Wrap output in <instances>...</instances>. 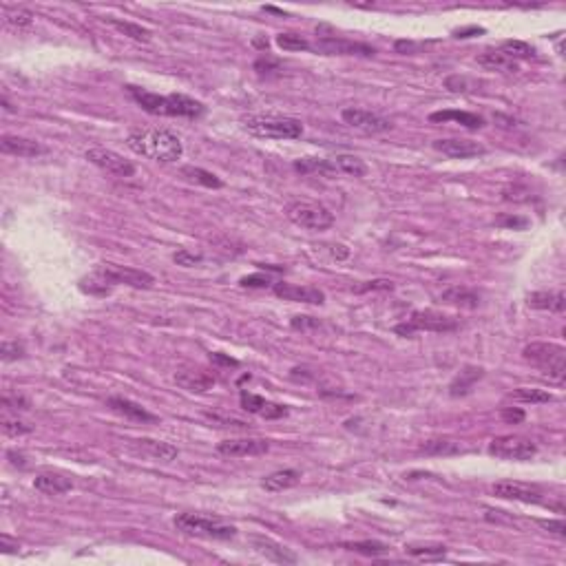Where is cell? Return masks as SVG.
Listing matches in <instances>:
<instances>
[{
  "label": "cell",
  "instance_id": "6da1fadb",
  "mask_svg": "<svg viewBox=\"0 0 566 566\" xmlns=\"http://www.w3.org/2000/svg\"><path fill=\"white\" fill-rule=\"evenodd\" d=\"M126 147L153 162L171 164L182 158V140L168 128H135L126 138Z\"/></svg>",
  "mask_w": 566,
  "mask_h": 566
},
{
  "label": "cell",
  "instance_id": "7a4b0ae2",
  "mask_svg": "<svg viewBox=\"0 0 566 566\" xmlns=\"http://www.w3.org/2000/svg\"><path fill=\"white\" fill-rule=\"evenodd\" d=\"M128 95L133 98L144 111L151 115H166V117H201L206 113V106L199 100L188 98L182 93H171V95H160L147 89H140L128 84L126 87Z\"/></svg>",
  "mask_w": 566,
  "mask_h": 566
},
{
  "label": "cell",
  "instance_id": "3957f363",
  "mask_svg": "<svg viewBox=\"0 0 566 566\" xmlns=\"http://www.w3.org/2000/svg\"><path fill=\"white\" fill-rule=\"evenodd\" d=\"M242 124L250 135L263 140H297L303 135V124L294 117L248 115L242 119Z\"/></svg>",
  "mask_w": 566,
  "mask_h": 566
},
{
  "label": "cell",
  "instance_id": "277c9868",
  "mask_svg": "<svg viewBox=\"0 0 566 566\" xmlns=\"http://www.w3.org/2000/svg\"><path fill=\"white\" fill-rule=\"evenodd\" d=\"M522 358L558 383L566 376V350L558 343H528L522 350Z\"/></svg>",
  "mask_w": 566,
  "mask_h": 566
},
{
  "label": "cell",
  "instance_id": "5b68a950",
  "mask_svg": "<svg viewBox=\"0 0 566 566\" xmlns=\"http://www.w3.org/2000/svg\"><path fill=\"white\" fill-rule=\"evenodd\" d=\"M173 524L186 535L195 538H208V540H231L237 535V528L233 524H224L222 520H213V517H203L195 513H179L175 515Z\"/></svg>",
  "mask_w": 566,
  "mask_h": 566
},
{
  "label": "cell",
  "instance_id": "8992f818",
  "mask_svg": "<svg viewBox=\"0 0 566 566\" xmlns=\"http://www.w3.org/2000/svg\"><path fill=\"white\" fill-rule=\"evenodd\" d=\"M285 215L294 226L308 228V231H328L334 224V215L315 201H292L285 206Z\"/></svg>",
  "mask_w": 566,
  "mask_h": 566
},
{
  "label": "cell",
  "instance_id": "52a82bcc",
  "mask_svg": "<svg viewBox=\"0 0 566 566\" xmlns=\"http://www.w3.org/2000/svg\"><path fill=\"white\" fill-rule=\"evenodd\" d=\"M458 328V319H453L449 315H442L436 310H418L409 317L407 323L396 325V334L403 336H412L414 332L427 330V332H453Z\"/></svg>",
  "mask_w": 566,
  "mask_h": 566
},
{
  "label": "cell",
  "instance_id": "ba28073f",
  "mask_svg": "<svg viewBox=\"0 0 566 566\" xmlns=\"http://www.w3.org/2000/svg\"><path fill=\"white\" fill-rule=\"evenodd\" d=\"M489 453L502 460H531L538 453V447L522 436H496L489 442Z\"/></svg>",
  "mask_w": 566,
  "mask_h": 566
},
{
  "label": "cell",
  "instance_id": "9c48e42d",
  "mask_svg": "<svg viewBox=\"0 0 566 566\" xmlns=\"http://www.w3.org/2000/svg\"><path fill=\"white\" fill-rule=\"evenodd\" d=\"M341 117L347 126H352L356 131H363L369 135H378V133H388L392 131V119L383 117L374 111H367V108H358V106H347L341 111Z\"/></svg>",
  "mask_w": 566,
  "mask_h": 566
},
{
  "label": "cell",
  "instance_id": "30bf717a",
  "mask_svg": "<svg viewBox=\"0 0 566 566\" xmlns=\"http://www.w3.org/2000/svg\"><path fill=\"white\" fill-rule=\"evenodd\" d=\"M98 272L104 274L108 281L113 285H131V288H138V290H149L155 283V276L144 272V270H138V268H128V266H117V263H100L98 266Z\"/></svg>",
  "mask_w": 566,
  "mask_h": 566
},
{
  "label": "cell",
  "instance_id": "8fae6325",
  "mask_svg": "<svg viewBox=\"0 0 566 566\" xmlns=\"http://www.w3.org/2000/svg\"><path fill=\"white\" fill-rule=\"evenodd\" d=\"M87 160L98 166L100 171L113 175V177H133L135 175V166L131 164L128 160H124L122 155L111 151V149H104V147H93L87 151Z\"/></svg>",
  "mask_w": 566,
  "mask_h": 566
},
{
  "label": "cell",
  "instance_id": "7c38bea8",
  "mask_svg": "<svg viewBox=\"0 0 566 566\" xmlns=\"http://www.w3.org/2000/svg\"><path fill=\"white\" fill-rule=\"evenodd\" d=\"M312 49L319 53H325V56H365V58H369L376 53L374 47H369L365 42L336 38V35H323V38H319L315 44H312Z\"/></svg>",
  "mask_w": 566,
  "mask_h": 566
},
{
  "label": "cell",
  "instance_id": "4fadbf2b",
  "mask_svg": "<svg viewBox=\"0 0 566 566\" xmlns=\"http://www.w3.org/2000/svg\"><path fill=\"white\" fill-rule=\"evenodd\" d=\"M272 292L283 299V301H294V303H312V306H321L325 303V294L319 288L312 285H297V283H285V281H276L272 285Z\"/></svg>",
  "mask_w": 566,
  "mask_h": 566
},
{
  "label": "cell",
  "instance_id": "5bb4252c",
  "mask_svg": "<svg viewBox=\"0 0 566 566\" xmlns=\"http://www.w3.org/2000/svg\"><path fill=\"white\" fill-rule=\"evenodd\" d=\"M268 449H270V442L263 438H231L217 444V451L222 456H231V458L261 456V453H268Z\"/></svg>",
  "mask_w": 566,
  "mask_h": 566
},
{
  "label": "cell",
  "instance_id": "9a60e30c",
  "mask_svg": "<svg viewBox=\"0 0 566 566\" xmlns=\"http://www.w3.org/2000/svg\"><path fill=\"white\" fill-rule=\"evenodd\" d=\"M493 496L504 498V500H515V502H526V504H540L542 502V491L535 487H528L522 483H513V480H502L491 487Z\"/></svg>",
  "mask_w": 566,
  "mask_h": 566
},
{
  "label": "cell",
  "instance_id": "2e32d148",
  "mask_svg": "<svg viewBox=\"0 0 566 566\" xmlns=\"http://www.w3.org/2000/svg\"><path fill=\"white\" fill-rule=\"evenodd\" d=\"M433 149L438 153L447 155L453 160H467V158H478V155H485V147L474 140H460V138H449V140H436L433 142Z\"/></svg>",
  "mask_w": 566,
  "mask_h": 566
},
{
  "label": "cell",
  "instance_id": "e0dca14e",
  "mask_svg": "<svg viewBox=\"0 0 566 566\" xmlns=\"http://www.w3.org/2000/svg\"><path fill=\"white\" fill-rule=\"evenodd\" d=\"M239 403H242V407L246 409V412L257 414V416L266 418V420H274V418L288 416V407L285 405L270 403V401L263 399V396H257V394L246 392V390L239 394Z\"/></svg>",
  "mask_w": 566,
  "mask_h": 566
},
{
  "label": "cell",
  "instance_id": "ac0fdd59",
  "mask_svg": "<svg viewBox=\"0 0 566 566\" xmlns=\"http://www.w3.org/2000/svg\"><path fill=\"white\" fill-rule=\"evenodd\" d=\"M250 542H252V547H255V551L259 553V556H263V558L270 560V562H276V564H297L299 562V558L294 556L290 549L279 544V542L270 540V538L252 535Z\"/></svg>",
  "mask_w": 566,
  "mask_h": 566
},
{
  "label": "cell",
  "instance_id": "d6986e66",
  "mask_svg": "<svg viewBox=\"0 0 566 566\" xmlns=\"http://www.w3.org/2000/svg\"><path fill=\"white\" fill-rule=\"evenodd\" d=\"M0 151L7 155H16V158H38V155L47 153V147L40 142H33L20 135H3L0 140Z\"/></svg>",
  "mask_w": 566,
  "mask_h": 566
},
{
  "label": "cell",
  "instance_id": "ffe728a7",
  "mask_svg": "<svg viewBox=\"0 0 566 566\" xmlns=\"http://www.w3.org/2000/svg\"><path fill=\"white\" fill-rule=\"evenodd\" d=\"M175 383L179 388H184L188 392H195V394H203L213 390L215 385V378L210 374H206L203 369H197V367H182L175 372Z\"/></svg>",
  "mask_w": 566,
  "mask_h": 566
},
{
  "label": "cell",
  "instance_id": "44dd1931",
  "mask_svg": "<svg viewBox=\"0 0 566 566\" xmlns=\"http://www.w3.org/2000/svg\"><path fill=\"white\" fill-rule=\"evenodd\" d=\"M106 407H111L115 414L124 416L128 420H135V423H155V420H158V416L151 414L149 409H144L142 405L128 399H122V396H111V399L106 401Z\"/></svg>",
  "mask_w": 566,
  "mask_h": 566
},
{
  "label": "cell",
  "instance_id": "7402d4cb",
  "mask_svg": "<svg viewBox=\"0 0 566 566\" xmlns=\"http://www.w3.org/2000/svg\"><path fill=\"white\" fill-rule=\"evenodd\" d=\"M33 487L47 493V496H63V493L74 489V483H71V478L63 476V474H56V472H42L33 478Z\"/></svg>",
  "mask_w": 566,
  "mask_h": 566
},
{
  "label": "cell",
  "instance_id": "603a6c76",
  "mask_svg": "<svg viewBox=\"0 0 566 566\" xmlns=\"http://www.w3.org/2000/svg\"><path fill=\"white\" fill-rule=\"evenodd\" d=\"M429 122L433 124H442V122H456V124H460L465 128H483L485 126V117H480L476 113H467V111H453V108H449V111H436V113H431L429 115Z\"/></svg>",
  "mask_w": 566,
  "mask_h": 566
},
{
  "label": "cell",
  "instance_id": "cb8c5ba5",
  "mask_svg": "<svg viewBox=\"0 0 566 566\" xmlns=\"http://www.w3.org/2000/svg\"><path fill=\"white\" fill-rule=\"evenodd\" d=\"M440 301H444V303H449V306L474 310L480 306V294L467 285H451V288H447V290H442Z\"/></svg>",
  "mask_w": 566,
  "mask_h": 566
},
{
  "label": "cell",
  "instance_id": "d4e9b609",
  "mask_svg": "<svg viewBox=\"0 0 566 566\" xmlns=\"http://www.w3.org/2000/svg\"><path fill=\"white\" fill-rule=\"evenodd\" d=\"M301 483V474L297 469H279V472H274L270 476H266L261 480V487L270 491V493H279V491H285V489H292Z\"/></svg>",
  "mask_w": 566,
  "mask_h": 566
},
{
  "label": "cell",
  "instance_id": "484cf974",
  "mask_svg": "<svg viewBox=\"0 0 566 566\" xmlns=\"http://www.w3.org/2000/svg\"><path fill=\"white\" fill-rule=\"evenodd\" d=\"M485 376V369L483 367H476V365H467L463 367V372L458 376H456L449 385V394L451 396H465L474 390V385Z\"/></svg>",
  "mask_w": 566,
  "mask_h": 566
},
{
  "label": "cell",
  "instance_id": "4316f807",
  "mask_svg": "<svg viewBox=\"0 0 566 566\" xmlns=\"http://www.w3.org/2000/svg\"><path fill=\"white\" fill-rule=\"evenodd\" d=\"M526 306L533 310H549V312H564L566 297L562 292H531L526 297Z\"/></svg>",
  "mask_w": 566,
  "mask_h": 566
},
{
  "label": "cell",
  "instance_id": "83f0119b",
  "mask_svg": "<svg viewBox=\"0 0 566 566\" xmlns=\"http://www.w3.org/2000/svg\"><path fill=\"white\" fill-rule=\"evenodd\" d=\"M142 451H147L151 458L155 460H162V463H171L177 458V447L168 442H162V440H151V438H140V440H133Z\"/></svg>",
  "mask_w": 566,
  "mask_h": 566
},
{
  "label": "cell",
  "instance_id": "f1b7e54d",
  "mask_svg": "<svg viewBox=\"0 0 566 566\" xmlns=\"http://www.w3.org/2000/svg\"><path fill=\"white\" fill-rule=\"evenodd\" d=\"M478 65L485 69H493V71H517V63L511 58L504 56L500 49H487L485 53L478 56Z\"/></svg>",
  "mask_w": 566,
  "mask_h": 566
},
{
  "label": "cell",
  "instance_id": "f546056e",
  "mask_svg": "<svg viewBox=\"0 0 566 566\" xmlns=\"http://www.w3.org/2000/svg\"><path fill=\"white\" fill-rule=\"evenodd\" d=\"M420 451L427 456H456L463 451V444L451 438H431L425 444H420Z\"/></svg>",
  "mask_w": 566,
  "mask_h": 566
},
{
  "label": "cell",
  "instance_id": "4dcf8cb0",
  "mask_svg": "<svg viewBox=\"0 0 566 566\" xmlns=\"http://www.w3.org/2000/svg\"><path fill=\"white\" fill-rule=\"evenodd\" d=\"M294 168H297L299 173H319V175H325V177L339 175V171H336V166H334L332 160H312V158H306V160L294 162Z\"/></svg>",
  "mask_w": 566,
  "mask_h": 566
},
{
  "label": "cell",
  "instance_id": "1f68e13d",
  "mask_svg": "<svg viewBox=\"0 0 566 566\" xmlns=\"http://www.w3.org/2000/svg\"><path fill=\"white\" fill-rule=\"evenodd\" d=\"M111 288H113V283L108 281L104 274H100L98 270H95L93 274H89V276H84V279H80V290L87 292V294L104 297V294L111 292Z\"/></svg>",
  "mask_w": 566,
  "mask_h": 566
},
{
  "label": "cell",
  "instance_id": "d6a6232c",
  "mask_svg": "<svg viewBox=\"0 0 566 566\" xmlns=\"http://www.w3.org/2000/svg\"><path fill=\"white\" fill-rule=\"evenodd\" d=\"M336 171L339 173H345V175H352V177H365L367 175V166L363 160H358L356 155H336L332 160Z\"/></svg>",
  "mask_w": 566,
  "mask_h": 566
},
{
  "label": "cell",
  "instance_id": "836d02e7",
  "mask_svg": "<svg viewBox=\"0 0 566 566\" xmlns=\"http://www.w3.org/2000/svg\"><path fill=\"white\" fill-rule=\"evenodd\" d=\"M108 25L113 29H117L119 33L128 35V38H133L138 42H149L151 40V31L144 29L142 25H135V22H128V20H117V18H104Z\"/></svg>",
  "mask_w": 566,
  "mask_h": 566
},
{
  "label": "cell",
  "instance_id": "e575fe53",
  "mask_svg": "<svg viewBox=\"0 0 566 566\" xmlns=\"http://www.w3.org/2000/svg\"><path fill=\"white\" fill-rule=\"evenodd\" d=\"M405 553L416 560L431 562V560H442L444 556H447V547H442V544H409V547H405Z\"/></svg>",
  "mask_w": 566,
  "mask_h": 566
},
{
  "label": "cell",
  "instance_id": "d590c367",
  "mask_svg": "<svg viewBox=\"0 0 566 566\" xmlns=\"http://www.w3.org/2000/svg\"><path fill=\"white\" fill-rule=\"evenodd\" d=\"M343 549L354 551V553H360V556H367V558H378V556H385V553H390V547H388V544H383V542H376V540L343 542Z\"/></svg>",
  "mask_w": 566,
  "mask_h": 566
},
{
  "label": "cell",
  "instance_id": "8d00e7d4",
  "mask_svg": "<svg viewBox=\"0 0 566 566\" xmlns=\"http://www.w3.org/2000/svg\"><path fill=\"white\" fill-rule=\"evenodd\" d=\"M182 175L186 179H190V182H197V184L206 186V188H222L224 186V182L215 173L203 171V168H199V166H184Z\"/></svg>",
  "mask_w": 566,
  "mask_h": 566
},
{
  "label": "cell",
  "instance_id": "74e56055",
  "mask_svg": "<svg viewBox=\"0 0 566 566\" xmlns=\"http://www.w3.org/2000/svg\"><path fill=\"white\" fill-rule=\"evenodd\" d=\"M513 401L520 403H531V405H540V403H551L553 396L544 390H533V388H517L511 392Z\"/></svg>",
  "mask_w": 566,
  "mask_h": 566
},
{
  "label": "cell",
  "instance_id": "f35d334b",
  "mask_svg": "<svg viewBox=\"0 0 566 566\" xmlns=\"http://www.w3.org/2000/svg\"><path fill=\"white\" fill-rule=\"evenodd\" d=\"M500 51L507 56V58H511V60H524V58H531L535 51H533V47L528 44V42H524V40H504L502 42V47H500Z\"/></svg>",
  "mask_w": 566,
  "mask_h": 566
},
{
  "label": "cell",
  "instance_id": "ab89813d",
  "mask_svg": "<svg viewBox=\"0 0 566 566\" xmlns=\"http://www.w3.org/2000/svg\"><path fill=\"white\" fill-rule=\"evenodd\" d=\"M276 44L285 51H308L312 49V44L299 33H279L276 35Z\"/></svg>",
  "mask_w": 566,
  "mask_h": 566
},
{
  "label": "cell",
  "instance_id": "60d3db41",
  "mask_svg": "<svg viewBox=\"0 0 566 566\" xmlns=\"http://www.w3.org/2000/svg\"><path fill=\"white\" fill-rule=\"evenodd\" d=\"M5 20L9 22L11 27L25 29L33 22V14L29 9H5Z\"/></svg>",
  "mask_w": 566,
  "mask_h": 566
},
{
  "label": "cell",
  "instance_id": "b9f144b4",
  "mask_svg": "<svg viewBox=\"0 0 566 566\" xmlns=\"http://www.w3.org/2000/svg\"><path fill=\"white\" fill-rule=\"evenodd\" d=\"M25 356V347L18 341H3L0 345V358L5 360V363H11V360H18Z\"/></svg>",
  "mask_w": 566,
  "mask_h": 566
},
{
  "label": "cell",
  "instance_id": "7bdbcfd3",
  "mask_svg": "<svg viewBox=\"0 0 566 566\" xmlns=\"http://www.w3.org/2000/svg\"><path fill=\"white\" fill-rule=\"evenodd\" d=\"M444 87H447L449 91H453V93H467V91H474L478 84L474 80L465 78V76H449L447 80H444Z\"/></svg>",
  "mask_w": 566,
  "mask_h": 566
},
{
  "label": "cell",
  "instance_id": "ee69618b",
  "mask_svg": "<svg viewBox=\"0 0 566 566\" xmlns=\"http://www.w3.org/2000/svg\"><path fill=\"white\" fill-rule=\"evenodd\" d=\"M3 431L7 436H25V433L31 431L29 425H25L18 418H3Z\"/></svg>",
  "mask_w": 566,
  "mask_h": 566
},
{
  "label": "cell",
  "instance_id": "f6af8a7d",
  "mask_svg": "<svg viewBox=\"0 0 566 566\" xmlns=\"http://www.w3.org/2000/svg\"><path fill=\"white\" fill-rule=\"evenodd\" d=\"M173 261L177 263V266L192 268V266H197V263L201 261V257L195 255V252H188V250H177L175 255H173Z\"/></svg>",
  "mask_w": 566,
  "mask_h": 566
},
{
  "label": "cell",
  "instance_id": "bcb514c9",
  "mask_svg": "<svg viewBox=\"0 0 566 566\" xmlns=\"http://www.w3.org/2000/svg\"><path fill=\"white\" fill-rule=\"evenodd\" d=\"M279 69H281V63L270 56H261L255 63V71H259V74H270V71H279Z\"/></svg>",
  "mask_w": 566,
  "mask_h": 566
},
{
  "label": "cell",
  "instance_id": "7dc6e473",
  "mask_svg": "<svg viewBox=\"0 0 566 566\" xmlns=\"http://www.w3.org/2000/svg\"><path fill=\"white\" fill-rule=\"evenodd\" d=\"M500 418L509 425H517V423H522V420H524V412H522V409H517V407H504L500 412Z\"/></svg>",
  "mask_w": 566,
  "mask_h": 566
},
{
  "label": "cell",
  "instance_id": "c3c4849f",
  "mask_svg": "<svg viewBox=\"0 0 566 566\" xmlns=\"http://www.w3.org/2000/svg\"><path fill=\"white\" fill-rule=\"evenodd\" d=\"M244 288H266V285H274L272 281H270V276H261V274H250V276H244L242 281Z\"/></svg>",
  "mask_w": 566,
  "mask_h": 566
},
{
  "label": "cell",
  "instance_id": "681fc988",
  "mask_svg": "<svg viewBox=\"0 0 566 566\" xmlns=\"http://www.w3.org/2000/svg\"><path fill=\"white\" fill-rule=\"evenodd\" d=\"M290 325L294 330H301V332H308V330H315V328H319V321L317 319H312V317H294L292 321H290Z\"/></svg>",
  "mask_w": 566,
  "mask_h": 566
},
{
  "label": "cell",
  "instance_id": "f907efd6",
  "mask_svg": "<svg viewBox=\"0 0 566 566\" xmlns=\"http://www.w3.org/2000/svg\"><path fill=\"white\" fill-rule=\"evenodd\" d=\"M496 224H498V226H507V228H520V231H522V228H526V224H528V222L524 219V217L500 215L498 219H496Z\"/></svg>",
  "mask_w": 566,
  "mask_h": 566
},
{
  "label": "cell",
  "instance_id": "816d5d0a",
  "mask_svg": "<svg viewBox=\"0 0 566 566\" xmlns=\"http://www.w3.org/2000/svg\"><path fill=\"white\" fill-rule=\"evenodd\" d=\"M358 292H367V290H394V283L390 279H376V281H367L365 285L356 288Z\"/></svg>",
  "mask_w": 566,
  "mask_h": 566
},
{
  "label": "cell",
  "instance_id": "f5cc1de1",
  "mask_svg": "<svg viewBox=\"0 0 566 566\" xmlns=\"http://www.w3.org/2000/svg\"><path fill=\"white\" fill-rule=\"evenodd\" d=\"M540 526H544L547 531L556 533V535H560V538L566 535V524H564L562 517H560V520H540Z\"/></svg>",
  "mask_w": 566,
  "mask_h": 566
},
{
  "label": "cell",
  "instance_id": "db71d44e",
  "mask_svg": "<svg viewBox=\"0 0 566 566\" xmlns=\"http://www.w3.org/2000/svg\"><path fill=\"white\" fill-rule=\"evenodd\" d=\"M3 405L7 409H29V401L25 399V396H5L3 399Z\"/></svg>",
  "mask_w": 566,
  "mask_h": 566
},
{
  "label": "cell",
  "instance_id": "11a10c76",
  "mask_svg": "<svg viewBox=\"0 0 566 566\" xmlns=\"http://www.w3.org/2000/svg\"><path fill=\"white\" fill-rule=\"evenodd\" d=\"M210 420H217V423H222V427H239V429H246L248 425L244 423V420H235V418H222V416H217V414H206Z\"/></svg>",
  "mask_w": 566,
  "mask_h": 566
},
{
  "label": "cell",
  "instance_id": "9f6ffc18",
  "mask_svg": "<svg viewBox=\"0 0 566 566\" xmlns=\"http://www.w3.org/2000/svg\"><path fill=\"white\" fill-rule=\"evenodd\" d=\"M0 549L5 553H16L18 551V542L11 540L9 535H0Z\"/></svg>",
  "mask_w": 566,
  "mask_h": 566
},
{
  "label": "cell",
  "instance_id": "6f0895ef",
  "mask_svg": "<svg viewBox=\"0 0 566 566\" xmlns=\"http://www.w3.org/2000/svg\"><path fill=\"white\" fill-rule=\"evenodd\" d=\"M483 31H485L483 27H469V29H456L453 35H456V38H472V35H478Z\"/></svg>",
  "mask_w": 566,
  "mask_h": 566
},
{
  "label": "cell",
  "instance_id": "680465c9",
  "mask_svg": "<svg viewBox=\"0 0 566 566\" xmlns=\"http://www.w3.org/2000/svg\"><path fill=\"white\" fill-rule=\"evenodd\" d=\"M7 458L11 460V465H16V467H27V463H25V456H22V453L7 451Z\"/></svg>",
  "mask_w": 566,
  "mask_h": 566
},
{
  "label": "cell",
  "instance_id": "91938a15",
  "mask_svg": "<svg viewBox=\"0 0 566 566\" xmlns=\"http://www.w3.org/2000/svg\"><path fill=\"white\" fill-rule=\"evenodd\" d=\"M332 255L336 259H345L347 255H350V250H347L345 246H341V244H336V246H332Z\"/></svg>",
  "mask_w": 566,
  "mask_h": 566
},
{
  "label": "cell",
  "instance_id": "94428289",
  "mask_svg": "<svg viewBox=\"0 0 566 566\" xmlns=\"http://www.w3.org/2000/svg\"><path fill=\"white\" fill-rule=\"evenodd\" d=\"M213 360H217V363H224V365H237V360L235 358H226L222 354H210Z\"/></svg>",
  "mask_w": 566,
  "mask_h": 566
},
{
  "label": "cell",
  "instance_id": "6125c7cd",
  "mask_svg": "<svg viewBox=\"0 0 566 566\" xmlns=\"http://www.w3.org/2000/svg\"><path fill=\"white\" fill-rule=\"evenodd\" d=\"M0 104H3V108H5V111H7V113H11V111H14V106H11V104H9V100H7V95H3V98H0Z\"/></svg>",
  "mask_w": 566,
  "mask_h": 566
}]
</instances>
